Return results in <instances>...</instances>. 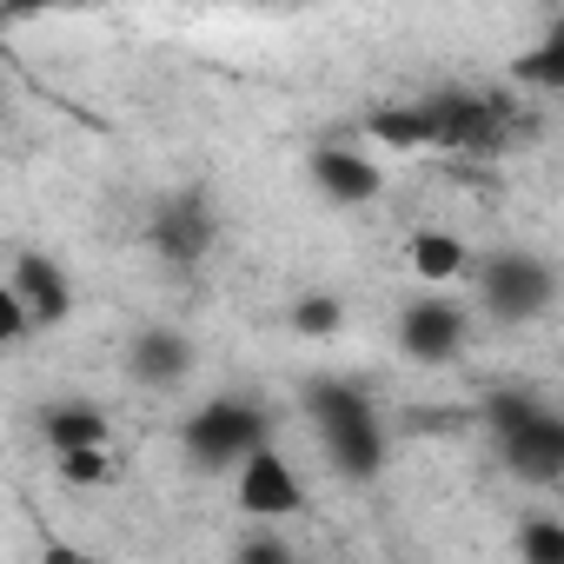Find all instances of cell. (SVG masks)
<instances>
[{
    "mask_svg": "<svg viewBox=\"0 0 564 564\" xmlns=\"http://www.w3.org/2000/svg\"><path fill=\"white\" fill-rule=\"evenodd\" d=\"M180 445L199 471H239V458H252L265 445V405L252 399H213L180 425Z\"/></svg>",
    "mask_w": 564,
    "mask_h": 564,
    "instance_id": "obj_4",
    "label": "cell"
},
{
    "mask_svg": "<svg viewBox=\"0 0 564 564\" xmlns=\"http://www.w3.org/2000/svg\"><path fill=\"white\" fill-rule=\"evenodd\" d=\"M485 425L498 432V458L524 485H557L564 478V412H551L531 392H491Z\"/></svg>",
    "mask_w": 564,
    "mask_h": 564,
    "instance_id": "obj_2",
    "label": "cell"
},
{
    "mask_svg": "<svg viewBox=\"0 0 564 564\" xmlns=\"http://www.w3.org/2000/svg\"><path fill=\"white\" fill-rule=\"evenodd\" d=\"M425 113H432V147H452V153H498L511 133V107L491 94H471V87L432 94Z\"/></svg>",
    "mask_w": 564,
    "mask_h": 564,
    "instance_id": "obj_5",
    "label": "cell"
},
{
    "mask_svg": "<svg viewBox=\"0 0 564 564\" xmlns=\"http://www.w3.org/2000/svg\"><path fill=\"white\" fill-rule=\"evenodd\" d=\"M41 438H47L54 452H80V445H113V425H107V412H100V405L67 399V405L41 412Z\"/></svg>",
    "mask_w": 564,
    "mask_h": 564,
    "instance_id": "obj_12",
    "label": "cell"
},
{
    "mask_svg": "<svg viewBox=\"0 0 564 564\" xmlns=\"http://www.w3.org/2000/svg\"><path fill=\"white\" fill-rule=\"evenodd\" d=\"M412 272L425 279V286H445V279L471 272V246H465L458 232H445V226H425V232L412 239Z\"/></svg>",
    "mask_w": 564,
    "mask_h": 564,
    "instance_id": "obj_13",
    "label": "cell"
},
{
    "mask_svg": "<svg viewBox=\"0 0 564 564\" xmlns=\"http://www.w3.org/2000/svg\"><path fill=\"white\" fill-rule=\"evenodd\" d=\"M232 498H239V511H246V518H293V511L306 505V485H300V471H293V458H286V452L259 445L252 458H239Z\"/></svg>",
    "mask_w": 564,
    "mask_h": 564,
    "instance_id": "obj_7",
    "label": "cell"
},
{
    "mask_svg": "<svg viewBox=\"0 0 564 564\" xmlns=\"http://www.w3.org/2000/svg\"><path fill=\"white\" fill-rule=\"evenodd\" d=\"M518 551H524L531 564H564V524H557V518H531V524L518 531Z\"/></svg>",
    "mask_w": 564,
    "mask_h": 564,
    "instance_id": "obj_17",
    "label": "cell"
},
{
    "mask_svg": "<svg viewBox=\"0 0 564 564\" xmlns=\"http://www.w3.org/2000/svg\"><path fill=\"white\" fill-rule=\"evenodd\" d=\"M213 232H219V219H213V206L199 193H166L153 206V219H147V239H153V252L166 265H199L213 252Z\"/></svg>",
    "mask_w": 564,
    "mask_h": 564,
    "instance_id": "obj_6",
    "label": "cell"
},
{
    "mask_svg": "<svg viewBox=\"0 0 564 564\" xmlns=\"http://www.w3.org/2000/svg\"><path fill=\"white\" fill-rule=\"evenodd\" d=\"M34 326H41V319H34V306H28V300L8 286V293H0V339H8V346H21Z\"/></svg>",
    "mask_w": 564,
    "mask_h": 564,
    "instance_id": "obj_18",
    "label": "cell"
},
{
    "mask_svg": "<svg viewBox=\"0 0 564 564\" xmlns=\"http://www.w3.org/2000/svg\"><path fill=\"white\" fill-rule=\"evenodd\" d=\"M551 300H557L551 259L518 252V246H498V252L478 259V313H485L491 326H531Z\"/></svg>",
    "mask_w": 564,
    "mask_h": 564,
    "instance_id": "obj_3",
    "label": "cell"
},
{
    "mask_svg": "<svg viewBox=\"0 0 564 564\" xmlns=\"http://www.w3.org/2000/svg\"><path fill=\"white\" fill-rule=\"evenodd\" d=\"M339 319H346V306H339L333 293H306V300L293 306V333H306V339H326V333H339Z\"/></svg>",
    "mask_w": 564,
    "mask_h": 564,
    "instance_id": "obj_16",
    "label": "cell"
},
{
    "mask_svg": "<svg viewBox=\"0 0 564 564\" xmlns=\"http://www.w3.org/2000/svg\"><path fill=\"white\" fill-rule=\"evenodd\" d=\"M8 286L34 306V319L41 326H61L67 313H74V279H67V265H54L47 252H14V272H8Z\"/></svg>",
    "mask_w": 564,
    "mask_h": 564,
    "instance_id": "obj_10",
    "label": "cell"
},
{
    "mask_svg": "<svg viewBox=\"0 0 564 564\" xmlns=\"http://www.w3.org/2000/svg\"><path fill=\"white\" fill-rule=\"evenodd\" d=\"M193 366H199V352L180 326H147L127 339V379L147 392H173L180 379H193Z\"/></svg>",
    "mask_w": 564,
    "mask_h": 564,
    "instance_id": "obj_9",
    "label": "cell"
},
{
    "mask_svg": "<svg viewBox=\"0 0 564 564\" xmlns=\"http://www.w3.org/2000/svg\"><path fill=\"white\" fill-rule=\"evenodd\" d=\"M239 557H286V544H279V538H246Z\"/></svg>",
    "mask_w": 564,
    "mask_h": 564,
    "instance_id": "obj_19",
    "label": "cell"
},
{
    "mask_svg": "<svg viewBox=\"0 0 564 564\" xmlns=\"http://www.w3.org/2000/svg\"><path fill=\"white\" fill-rule=\"evenodd\" d=\"M306 419H313V432H319V445H326V458H333L339 478L366 485V478L386 471V425H379V405H372L352 379H319V386H306Z\"/></svg>",
    "mask_w": 564,
    "mask_h": 564,
    "instance_id": "obj_1",
    "label": "cell"
},
{
    "mask_svg": "<svg viewBox=\"0 0 564 564\" xmlns=\"http://www.w3.org/2000/svg\"><path fill=\"white\" fill-rule=\"evenodd\" d=\"M511 80H524V87H544V94H564V14L551 21V34L511 67Z\"/></svg>",
    "mask_w": 564,
    "mask_h": 564,
    "instance_id": "obj_14",
    "label": "cell"
},
{
    "mask_svg": "<svg viewBox=\"0 0 564 564\" xmlns=\"http://www.w3.org/2000/svg\"><path fill=\"white\" fill-rule=\"evenodd\" d=\"M313 180H319V193L333 206H366V199L386 193V173L366 153H352V147H319L313 153Z\"/></svg>",
    "mask_w": 564,
    "mask_h": 564,
    "instance_id": "obj_11",
    "label": "cell"
},
{
    "mask_svg": "<svg viewBox=\"0 0 564 564\" xmlns=\"http://www.w3.org/2000/svg\"><path fill=\"white\" fill-rule=\"evenodd\" d=\"M67 485H107L113 478V445H80V452H54Z\"/></svg>",
    "mask_w": 564,
    "mask_h": 564,
    "instance_id": "obj_15",
    "label": "cell"
},
{
    "mask_svg": "<svg viewBox=\"0 0 564 564\" xmlns=\"http://www.w3.org/2000/svg\"><path fill=\"white\" fill-rule=\"evenodd\" d=\"M465 333H471V319L452 300H412L399 313V352L419 366H452L465 352Z\"/></svg>",
    "mask_w": 564,
    "mask_h": 564,
    "instance_id": "obj_8",
    "label": "cell"
}]
</instances>
